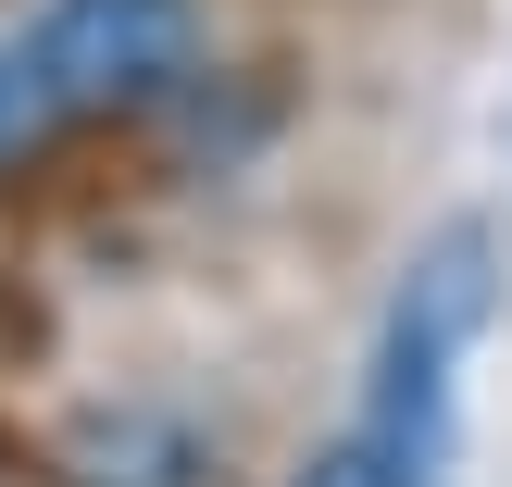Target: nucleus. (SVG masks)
Returning <instances> with one entry per match:
<instances>
[{
    "instance_id": "nucleus-5",
    "label": "nucleus",
    "mask_w": 512,
    "mask_h": 487,
    "mask_svg": "<svg viewBox=\"0 0 512 487\" xmlns=\"http://www.w3.org/2000/svg\"><path fill=\"white\" fill-rule=\"evenodd\" d=\"M288 487H425V475L400 463V450L375 438V425H350V438H325V450H313V463H300Z\"/></svg>"
},
{
    "instance_id": "nucleus-1",
    "label": "nucleus",
    "mask_w": 512,
    "mask_h": 487,
    "mask_svg": "<svg viewBox=\"0 0 512 487\" xmlns=\"http://www.w3.org/2000/svg\"><path fill=\"white\" fill-rule=\"evenodd\" d=\"M475 325H488V225H438V238L413 250V275H400V300H388L375 400H363V425L413 475L438 463V438H450V363L475 350Z\"/></svg>"
},
{
    "instance_id": "nucleus-3",
    "label": "nucleus",
    "mask_w": 512,
    "mask_h": 487,
    "mask_svg": "<svg viewBox=\"0 0 512 487\" xmlns=\"http://www.w3.org/2000/svg\"><path fill=\"white\" fill-rule=\"evenodd\" d=\"M188 475H200L188 425L113 413V425H88V438H75V487H188Z\"/></svg>"
},
{
    "instance_id": "nucleus-4",
    "label": "nucleus",
    "mask_w": 512,
    "mask_h": 487,
    "mask_svg": "<svg viewBox=\"0 0 512 487\" xmlns=\"http://www.w3.org/2000/svg\"><path fill=\"white\" fill-rule=\"evenodd\" d=\"M63 125H75V113H63V88L38 75V50H25V38H0V175H13V163H38Z\"/></svg>"
},
{
    "instance_id": "nucleus-2",
    "label": "nucleus",
    "mask_w": 512,
    "mask_h": 487,
    "mask_svg": "<svg viewBox=\"0 0 512 487\" xmlns=\"http://www.w3.org/2000/svg\"><path fill=\"white\" fill-rule=\"evenodd\" d=\"M25 50L63 113H138L200 63V0H38Z\"/></svg>"
}]
</instances>
